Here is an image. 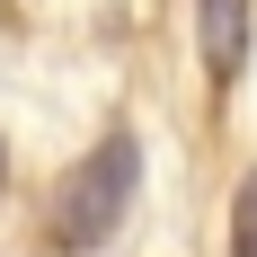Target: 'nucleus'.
Segmentation results:
<instances>
[{
    "label": "nucleus",
    "mask_w": 257,
    "mask_h": 257,
    "mask_svg": "<svg viewBox=\"0 0 257 257\" xmlns=\"http://www.w3.org/2000/svg\"><path fill=\"white\" fill-rule=\"evenodd\" d=\"M133 195H142V142L115 124V133H106L89 160H71V178L53 186V248H62V257L106 248V239L124 231Z\"/></svg>",
    "instance_id": "obj_1"
},
{
    "label": "nucleus",
    "mask_w": 257,
    "mask_h": 257,
    "mask_svg": "<svg viewBox=\"0 0 257 257\" xmlns=\"http://www.w3.org/2000/svg\"><path fill=\"white\" fill-rule=\"evenodd\" d=\"M195 36H204V71H213V89H231V80L248 71L257 9H248V0H195Z\"/></svg>",
    "instance_id": "obj_2"
},
{
    "label": "nucleus",
    "mask_w": 257,
    "mask_h": 257,
    "mask_svg": "<svg viewBox=\"0 0 257 257\" xmlns=\"http://www.w3.org/2000/svg\"><path fill=\"white\" fill-rule=\"evenodd\" d=\"M231 257H257V169L239 178V195H231Z\"/></svg>",
    "instance_id": "obj_3"
},
{
    "label": "nucleus",
    "mask_w": 257,
    "mask_h": 257,
    "mask_svg": "<svg viewBox=\"0 0 257 257\" xmlns=\"http://www.w3.org/2000/svg\"><path fill=\"white\" fill-rule=\"evenodd\" d=\"M0 178H9V151H0Z\"/></svg>",
    "instance_id": "obj_4"
}]
</instances>
